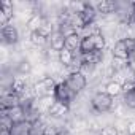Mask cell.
<instances>
[{"label": "cell", "instance_id": "obj_22", "mask_svg": "<svg viewBox=\"0 0 135 135\" xmlns=\"http://www.w3.org/2000/svg\"><path fill=\"white\" fill-rule=\"evenodd\" d=\"M16 70H18L19 76H29L32 73V64H30V60H21L16 65Z\"/></svg>", "mask_w": 135, "mask_h": 135}, {"label": "cell", "instance_id": "obj_12", "mask_svg": "<svg viewBox=\"0 0 135 135\" xmlns=\"http://www.w3.org/2000/svg\"><path fill=\"white\" fill-rule=\"evenodd\" d=\"M13 107H21V95L11 92V94L3 95L0 99V108L2 110H8V108H13Z\"/></svg>", "mask_w": 135, "mask_h": 135}, {"label": "cell", "instance_id": "obj_23", "mask_svg": "<svg viewBox=\"0 0 135 135\" xmlns=\"http://www.w3.org/2000/svg\"><path fill=\"white\" fill-rule=\"evenodd\" d=\"M122 105H124V107H127V108L135 110V91L122 95Z\"/></svg>", "mask_w": 135, "mask_h": 135}, {"label": "cell", "instance_id": "obj_20", "mask_svg": "<svg viewBox=\"0 0 135 135\" xmlns=\"http://www.w3.org/2000/svg\"><path fill=\"white\" fill-rule=\"evenodd\" d=\"M73 60H75V54H73L72 51H69L67 48H64L62 51H59V62H60L64 67H69Z\"/></svg>", "mask_w": 135, "mask_h": 135}, {"label": "cell", "instance_id": "obj_9", "mask_svg": "<svg viewBox=\"0 0 135 135\" xmlns=\"http://www.w3.org/2000/svg\"><path fill=\"white\" fill-rule=\"evenodd\" d=\"M45 16L41 15V13H33V15H30V18L27 19V22H26V29L32 33V32H38L40 30V27L43 26V22H45Z\"/></svg>", "mask_w": 135, "mask_h": 135}, {"label": "cell", "instance_id": "obj_27", "mask_svg": "<svg viewBox=\"0 0 135 135\" xmlns=\"http://www.w3.org/2000/svg\"><path fill=\"white\" fill-rule=\"evenodd\" d=\"M135 133V121H129L127 126V135H133Z\"/></svg>", "mask_w": 135, "mask_h": 135}, {"label": "cell", "instance_id": "obj_26", "mask_svg": "<svg viewBox=\"0 0 135 135\" xmlns=\"http://www.w3.org/2000/svg\"><path fill=\"white\" fill-rule=\"evenodd\" d=\"M133 91H135V83H132V81H124L122 83V95L129 94V92H133Z\"/></svg>", "mask_w": 135, "mask_h": 135}, {"label": "cell", "instance_id": "obj_19", "mask_svg": "<svg viewBox=\"0 0 135 135\" xmlns=\"http://www.w3.org/2000/svg\"><path fill=\"white\" fill-rule=\"evenodd\" d=\"M92 51H97L95 43H94V38L92 37L83 38L81 40V46H80V52L81 54H88V52H92Z\"/></svg>", "mask_w": 135, "mask_h": 135}, {"label": "cell", "instance_id": "obj_11", "mask_svg": "<svg viewBox=\"0 0 135 135\" xmlns=\"http://www.w3.org/2000/svg\"><path fill=\"white\" fill-rule=\"evenodd\" d=\"M10 88H11V92H13V94H18V95L24 94V92H26V89L29 88L27 76H15V78L11 80Z\"/></svg>", "mask_w": 135, "mask_h": 135}, {"label": "cell", "instance_id": "obj_2", "mask_svg": "<svg viewBox=\"0 0 135 135\" xmlns=\"http://www.w3.org/2000/svg\"><path fill=\"white\" fill-rule=\"evenodd\" d=\"M113 103H114V99L110 97L103 91L95 92L92 95V99H91V105H92V108L97 113H108V111H111L113 110Z\"/></svg>", "mask_w": 135, "mask_h": 135}, {"label": "cell", "instance_id": "obj_15", "mask_svg": "<svg viewBox=\"0 0 135 135\" xmlns=\"http://www.w3.org/2000/svg\"><path fill=\"white\" fill-rule=\"evenodd\" d=\"M81 60L83 64H91V65H97L103 60V51H92L88 54H81Z\"/></svg>", "mask_w": 135, "mask_h": 135}, {"label": "cell", "instance_id": "obj_24", "mask_svg": "<svg viewBox=\"0 0 135 135\" xmlns=\"http://www.w3.org/2000/svg\"><path fill=\"white\" fill-rule=\"evenodd\" d=\"M99 135H121L114 126H103L99 132Z\"/></svg>", "mask_w": 135, "mask_h": 135}, {"label": "cell", "instance_id": "obj_14", "mask_svg": "<svg viewBox=\"0 0 135 135\" xmlns=\"http://www.w3.org/2000/svg\"><path fill=\"white\" fill-rule=\"evenodd\" d=\"M111 57L113 59H119V60H127L129 62V51L126 49L122 40H118L113 48H111Z\"/></svg>", "mask_w": 135, "mask_h": 135}, {"label": "cell", "instance_id": "obj_7", "mask_svg": "<svg viewBox=\"0 0 135 135\" xmlns=\"http://www.w3.org/2000/svg\"><path fill=\"white\" fill-rule=\"evenodd\" d=\"M0 116H8L13 122H21L26 118V110L22 107H13V108H8V110H2V114Z\"/></svg>", "mask_w": 135, "mask_h": 135}, {"label": "cell", "instance_id": "obj_18", "mask_svg": "<svg viewBox=\"0 0 135 135\" xmlns=\"http://www.w3.org/2000/svg\"><path fill=\"white\" fill-rule=\"evenodd\" d=\"M29 41H30V45L35 46V48H43V46L48 45V38L43 37V35H40L38 32H32V33H29Z\"/></svg>", "mask_w": 135, "mask_h": 135}, {"label": "cell", "instance_id": "obj_28", "mask_svg": "<svg viewBox=\"0 0 135 135\" xmlns=\"http://www.w3.org/2000/svg\"><path fill=\"white\" fill-rule=\"evenodd\" d=\"M129 62H135V51H132L129 54Z\"/></svg>", "mask_w": 135, "mask_h": 135}, {"label": "cell", "instance_id": "obj_5", "mask_svg": "<svg viewBox=\"0 0 135 135\" xmlns=\"http://www.w3.org/2000/svg\"><path fill=\"white\" fill-rule=\"evenodd\" d=\"M0 35H2L3 46H7V45H16L19 41V30L16 29V26H13V22H10L5 27H0Z\"/></svg>", "mask_w": 135, "mask_h": 135}, {"label": "cell", "instance_id": "obj_21", "mask_svg": "<svg viewBox=\"0 0 135 135\" xmlns=\"http://www.w3.org/2000/svg\"><path fill=\"white\" fill-rule=\"evenodd\" d=\"M30 135H46V122H45L41 118L37 119V121H33Z\"/></svg>", "mask_w": 135, "mask_h": 135}, {"label": "cell", "instance_id": "obj_16", "mask_svg": "<svg viewBox=\"0 0 135 135\" xmlns=\"http://www.w3.org/2000/svg\"><path fill=\"white\" fill-rule=\"evenodd\" d=\"M103 92H107V94H108L110 97H113V99H118V97L122 95V84L118 83V81H108V83L105 84Z\"/></svg>", "mask_w": 135, "mask_h": 135}, {"label": "cell", "instance_id": "obj_25", "mask_svg": "<svg viewBox=\"0 0 135 135\" xmlns=\"http://www.w3.org/2000/svg\"><path fill=\"white\" fill-rule=\"evenodd\" d=\"M122 43H124L126 49L129 51V54H130L132 51H135V38H132V37H127L126 40H122Z\"/></svg>", "mask_w": 135, "mask_h": 135}, {"label": "cell", "instance_id": "obj_17", "mask_svg": "<svg viewBox=\"0 0 135 135\" xmlns=\"http://www.w3.org/2000/svg\"><path fill=\"white\" fill-rule=\"evenodd\" d=\"M81 37L78 35V33H75V35H70V37H67L65 38V48L69 49V51H72V52H75V51H80V46H81Z\"/></svg>", "mask_w": 135, "mask_h": 135}, {"label": "cell", "instance_id": "obj_30", "mask_svg": "<svg viewBox=\"0 0 135 135\" xmlns=\"http://www.w3.org/2000/svg\"><path fill=\"white\" fill-rule=\"evenodd\" d=\"M0 135H11L10 130H0Z\"/></svg>", "mask_w": 135, "mask_h": 135}, {"label": "cell", "instance_id": "obj_8", "mask_svg": "<svg viewBox=\"0 0 135 135\" xmlns=\"http://www.w3.org/2000/svg\"><path fill=\"white\" fill-rule=\"evenodd\" d=\"M69 111H70V107H69V105H65V103L56 100V102L52 103V107L49 108L48 116H49V118H56V119H59V118H64L65 114H69Z\"/></svg>", "mask_w": 135, "mask_h": 135}, {"label": "cell", "instance_id": "obj_1", "mask_svg": "<svg viewBox=\"0 0 135 135\" xmlns=\"http://www.w3.org/2000/svg\"><path fill=\"white\" fill-rule=\"evenodd\" d=\"M57 83L52 76H43L41 80L33 83V91L37 97H54Z\"/></svg>", "mask_w": 135, "mask_h": 135}, {"label": "cell", "instance_id": "obj_29", "mask_svg": "<svg viewBox=\"0 0 135 135\" xmlns=\"http://www.w3.org/2000/svg\"><path fill=\"white\" fill-rule=\"evenodd\" d=\"M129 70L135 73V62H129Z\"/></svg>", "mask_w": 135, "mask_h": 135}, {"label": "cell", "instance_id": "obj_6", "mask_svg": "<svg viewBox=\"0 0 135 135\" xmlns=\"http://www.w3.org/2000/svg\"><path fill=\"white\" fill-rule=\"evenodd\" d=\"M95 10H97L99 16H110V15H116L118 3L110 2V0H102V2L95 3Z\"/></svg>", "mask_w": 135, "mask_h": 135}, {"label": "cell", "instance_id": "obj_31", "mask_svg": "<svg viewBox=\"0 0 135 135\" xmlns=\"http://www.w3.org/2000/svg\"><path fill=\"white\" fill-rule=\"evenodd\" d=\"M133 135H135V133H133Z\"/></svg>", "mask_w": 135, "mask_h": 135}, {"label": "cell", "instance_id": "obj_3", "mask_svg": "<svg viewBox=\"0 0 135 135\" xmlns=\"http://www.w3.org/2000/svg\"><path fill=\"white\" fill-rule=\"evenodd\" d=\"M64 83L69 86L73 92L80 94V92H83V91L86 89V86H88V78H86L83 73H70L69 76L65 78Z\"/></svg>", "mask_w": 135, "mask_h": 135}, {"label": "cell", "instance_id": "obj_13", "mask_svg": "<svg viewBox=\"0 0 135 135\" xmlns=\"http://www.w3.org/2000/svg\"><path fill=\"white\" fill-rule=\"evenodd\" d=\"M48 45H49V48L51 49H56V51H62L64 48H65V37L56 29L54 30V33L48 38Z\"/></svg>", "mask_w": 135, "mask_h": 135}, {"label": "cell", "instance_id": "obj_4", "mask_svg": "<svg viewBox=\"0 0 135 135\" xmlns=\"http://www.w3.org/2000/svg\"><path fill=\"white\" fill-rule=\"evenodd\" d=\"M76 95H78V94L73 92L65 83H60V84H57V88H56V95H54V97H56L57 102H62V103H65V105L70 107V103L76 100Z\"/></svg>", "mask_w": 135, "mask_h": 135}, {"label": "cell", "instance_id": "obj_10", "mask_svg": "<svg viewBox=\"0 0 135 135\" xmlns=\"http://www.w3.org/2000/svg\"><path fill=\"white\" fill-rule=\"evenodd\" d=\"M32 124L33 122L29 121V119H24L21 122H15L13 127H11V130H10V133L11 135H30Z\"/></svg>", "mask_w": 135, "mask_h": 135}]
</instances>
